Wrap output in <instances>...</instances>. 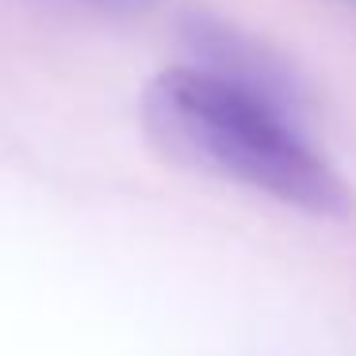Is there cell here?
<instances>
[{
	"label": "cell",
	"instance_id": "cell-1",
	"mask_svg": "<svg viewBox=\"0 0 356 356\" xmlns=\"http://www.w3.org/2000/svg\"><path fill=\"white\" fill-rule=\"evenodd\" d=\"M142 127L169 161L234 180L318 218H348L353 188L287 127L264 92L215 70H165L142 92Z\"/></svg>",
	"mask_w": 356,
	"mask_h": 356
}]
</instances>
